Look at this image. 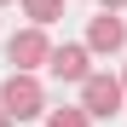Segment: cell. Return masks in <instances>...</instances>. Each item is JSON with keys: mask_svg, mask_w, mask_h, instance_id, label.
Masks as SVG:
<instances>
[{"mask_svg": "<svg viewBox=\"0 0 127 127\" xmlns=\"http://www.w3.org/2000/svg\"><path fill=\"white\" fill-rule=\"evenodd\" d=\"M0 127H12V116H6V110H0Z\"/></svg>", "mask_w": 127, "mask_h": 127, "instance_id": "9", "label": "cell"}, {"mask_svg": "<svg viewBox=\"0 0 127 127\" xmlns=\"http://www.w3.org/2000/svg\"><path fill=\"white\" fill-rule=\"evenodd\" d=\"M121 104H127V93H121L116 75H87L81 81V110L87 116H116Z\"/></svg>", "mask_w": 127, "mask_h": 127, "instance_id": "3", "label": "cell"}, {"mask_svg": "<svg viewBox=\"0 0 127 127\" xmlns=\"http://www.w3.org/2000/svg\"><path fill=\"white\" fill-rule=\"evenodd\" d=\"M46 58H52V40H46V29H17L12 40H6V64L17 75H35V69H46Z\"/></svg>", "mask_w": 127, "mask_h": 127, "instance_id": "2", "label": "cell"}, {"mask_svg": "<svg viewBox=\"0 0 127 127\" xmlns=\"http://www.w3.org/2000/svg\"><path fill=\"white\" fill-rule=\"evenodd\" d=\"M121 93H127V75H121Z\"/></svg>", "mask_w": 127, "mask_h": 127, "instance_id": "10", "label": "cell"}, {"mask_svg": "<svg viewBox=\"0 0 127 127\" xmlns=\"http://www.w3.org/2000/svg\"><path fill=\"white\" fill-rule=\"evenodd\" d=\"M98 6H104V12H121V6H127V0H98Z\"/></svg>", "mask_w": 127, "mask_h": 127, "instance_id": "8", "label": "cell"}, {"mask_svg": "<svg viewBox=\"0 0 127 127\" xmlns=\"http://www.w3.org/2000/svg\"><path fill=\"white\" fill-rule=\"evenodd\" d=\"M0 6H12V0H0Z\"/></svg>", "mask_w": 127, "mask_h": 127, "instance_id": "11", "label": "cell"}, {"mask_svg": "<svg viewBox=\"0 0 127 127\" xmlns=\"http://www.w3.org/2000/svg\"><path fill=\"white\" fill-rule=\"evenodd\" d=\"M17 6H23V17H29L35 29H46V23L64 17V0H17Z\"/></svg>", "mask_w": 127, "mask_h": 127, "instance_id": "6", "label": "cell"}, {"mask_svg": "<svg viewBox=\"0 0 127 127\" xmlns=\"http://www.w3.org/2000/svg\"><path fill=\"white\" fill-rule=\"evenodd\" d=\"M46 127H93V116L81 104H64V110H46Z\"/></svg>", "mask_w": 127, "mask_h": 127, "instance_id": "7", "label": "cell"}, {"mask_svg": "<svg viewBox=\"0 0 127 127\" xmlns=\"http://www.w3.org/2000/svg\"><path fill=\"white\" fill-rule=\"evenodd\" d=\"M127 46V23L116 12H104V17H93V29H87V52H121Z\"/></svg>", "mask_w": 127, "mask_h": 127, "instance_id": "5", "label": "cell"}, {"mask_svg": "<svg viewBox=\"0 0 127 127\" xmlns=\"http://www.w3.org/2000/svg\"><path fill=\"white\" fill-rule=\"evenodd\" d=\"M0 110H6L12 121H35L40 110H46V93H40V81L12 69L6 81H0Z\"/></svg>", "mask_w": 127, "mask_h": 127, "instance_id": "1", "label": "cell"}, {"mask_svg": "<svg viewBox=\"0 0 127 127\" xmlns=\"http://www.w3.org/2000/svg\"><path fill=\"white\" fill-rule=\"evenodd\" d=\"M87 64H93V52H87V46H52V58H46V69H52L58 81H75V87H81V81L93 75Z\"/></svg>", "mask_w": 127, "mask_h": 127, "instance_id": "4", "label": "cell"}]
</instances>
